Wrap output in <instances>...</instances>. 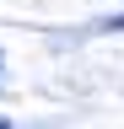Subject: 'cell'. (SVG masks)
Returning a JSON list of instances; mask_svg holds the SVG:
<instances>
[{"mask_svg":"<svg viewBox=\"0 0 124 129\" xmlns=\"http://www.w3.org/2000/svg\"><path fill=\"white\" fill-rule=\"evenodd\" d=\"M108 27H124V11H119V16H108Z\"/></svg>","mask_w":124,"mask_h":129,"instance_id":"6da1fadb","label":"cell"},{"mask_svg":"<svg viewBox=\"0 0 124 129\" xmlns=\"http://www.w3.org/2000/svg\"><path fill=\"white\" fill-rule=\"evenodd\" d=\"M0 129H11V124H6V118H0Z\"/></svg>","mask_w":124,"mask_h":129,"instance_id":"7a4b0ae2","label":"cell"}]
</instances>
